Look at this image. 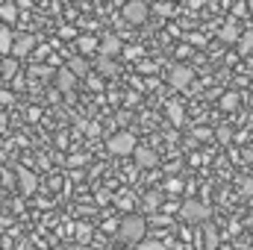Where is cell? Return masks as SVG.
I'll use <instances>...</instances> for the list:
<instances>
[{
    "instance_id": "1",
    "label": "cell",
    "mask_w": 253,
    "mask_h": 250,
    "mask_svg": "<svg viewBox=\"0 0 253 250\" xmlns=\"http://www.w3.org/2000/svg\"><path fill=\"white\" fill-rule=\"evenodd\" d=\"M118 239L124 242L126 248H135L141 239H147V224L141 215H126L124 221L118 224Z\"/></svg>"
},
{
    "instance_id": "2",
    "label": "cell",
    "mask_w": 253,
    "mask_h": 250,
    "mask_svg": "<svg viewBox=\"0 0 253 250\" xmlns=\"http://www.w3.org/2000/svg\"><path fill=\"white\" fill-rule=\"evenodd\" d=\"M180 215H183V221H189V224H209V206L203 203V200H183V206H180Z\"/></svg>"
},
{
    "instance_id": "3",
    "label": "cell",
    "mask_w": 253,
    "mask_h": 250,
    "mask_svg": "<svg viewBox=\"0 0 253 250\" xmlns=\"http://www.w3.org/2000/svg\"><path fill=\"white\" fill-rule=\"evenodd\" d=\"M106 147H109V153H115V156H126V153L135 150V135L126 132V129H121V132H115V135L106 141Z\"/></svg>"
},
{
    "instance_id": "4",
    "label": "cell",
    "mask_w": 253,
    "mask_h": 250,
    "mask_svg": "<svg viewBox=\"0 0 253 250\" xmlns=\"http://www.w3.org/2000/svg\"><path fill=\"white\" fill-rule=\"evenodd\" d=\"M147 15H150V6H147L144 0H129L124 6V21L126 24H144Z\"/></svg>"
},
{
    "instance_id": "5",
    "label": "cell",
    "mask_w": 253,
    "mask_h": 250,
    "mask_svg": "<svg viewBox=\"0 0 253 250\" xmlns=\"http://www.w3.org/2000/svg\"><path fill=\"white\" fill-rule=\"evenodd\" d=\"M124 50V44H121V39L115 36V33H106L103 39H97V53H100V59H112V56H118Z\"/></svg>"
},
{
    "instance_id": "6",
    "label": "cell",
    "mask_w": 253,
    "mask_h": 250,
    "mask_svg": "<svg viewBox=\"0 0 253 250\" xmlns=\"http://www.w3.org/2000/svg\"><path fill=\"white\" fill-rule=\"evenodd\" d=\"M33 47H36V39L30 36V33H21V36H15L12 39V59L18 62V59H24V56H30L33 53Z\"/></svg>"
},
{
    "instance_id": "7",
    "label": "cell",
    "mask_w": 253,
    "mask_h": 250,
    "mask_svg": "<svg viewBox=\"0 0 253 250\" xmlns=\"http://www.w3.org/2000/svg\"><path fill=\"white\" fill-rule=\"evenodd\" d=\"M191 80H194V71H191L189 65H174L171 74H168V83H171L174 88H186Z\"/></svg>"
},
{
    "instance_id": "8",
    "label": "cell",
    "mask_w": 253,
    "mask_h": 250,
    "mask_svg": "<svg viewBox=\"0 0 253 250\" xmlns=\"http://www.w3.org/2000/svg\"><path fill=\"white\" fill-rule=\"evenodd\" d=\"M132 156H135V165H138V168H153V165H159V156H156V150H150V147L135 144Z\"/></svg>"
},
{
    "instance_id": "9",
    "label": "cell",
    "mask_w": 253,
    "mask_h": 250,
    "mask_svg": "<svg viewBox=\"0 0 253 250\" xmlns=\"http://www.w3.org/2000/svg\"><path fill=\"white\" fill-rule=\"evenodd\" d=\"M18 183H21V191H27V194H30V191L36 188V183H39V180H36V174H33V171L18 168Z\"/></svg>"
},
{
    "instance_id": "10",
    "label": "cell",
    "mask_w": 253,
    "mask_h": 250,
    "mask_svg": "<svg viewBox=\"0 0 253 250\" xmlns=\"http://www.w3.org/2000/svg\"><path fill=\"white\" fill-rule=\"evenodd\" d=\"M12 39H15V33L9 27H0V56H6V59L12 53Z\"/></svg>"
},
{
    "instance_id": "11",
    "label": "cell",
    "mask_w": 253,
    "mask_h": 250,
    "mask_svg": "<svg viewBox=\"0 0 253 250\" xmlns=\"http://www.w3.org/2000/svg\"><path fill=\"white\" fill-rule=\"evenodd\" d=\"M239 36H242V30H239L236 24H224V27H221V42L233 44V42H239Z\"/></svg>"
},
{
    "instance_id": "12",
    "label": "cell",
    "mask_w": 253,
    "mask_h": 250,
    "mask_svg": "<svg viewBox=\"0 0 253 250\" xmlns=\"http://www.w3.org/2000/svg\"><path fill=\"white\" fill-rule=\"evenodd\" d=\"M77 47H80V53H94V50H97V39L85 33V36L77 39Z\"/></svg>"
},
{
    "instance_id": "13",
    "label": "cell",
    "mask_w": 253,
    "mask_h": 250,
    "mask_svg": "<svg viewBox=\"0 0 253 250\" xmlns=\"http://www.w3.org/2000/svg\"><path fill=\"white\" fill-rule=\"evenodd\" d=\"M68 71H71L74 77H85V74H88V62H85L83 56H74V59L68 62Z\"/></svg>"
},
{
    "instance_id": "14",
    "label": "cell",
    "mask_w": 253,
    "mask_h": 250,
    "mask_svg": "<svg viewBox=\"0 0 253 250\" xmlns=\"http://www.w3.org/2000/svg\"><path fill=\"white\" fill-rule=\"evenodd\" d=\"M74 83H77V77H74V74H71L68 68H65V71H59V74H56V85H59L62 91H71V88H74Z\"/></svg>"
},
{
    "instance_id": "15",
    "label": "cell",
    "mask_w": 253,
    "mask_h": 250,
    "mask_svg": "<svg viewBox=\"0 0 253 250\" xmlns=\"http://www.w3.org/2000/svg\"><path fill=\"white\" fill-rule=\"evenodd\" d=\"M239 100H242V94H239V91H227V94L221 97V109H227V112H233V109L239 106Z\"/></svg>"
},
{
    "instance_id": "16",
    "label": "cell",
    "mask_w": 253,
    "mask_h": 250,
    "mask_svg": "<svg viewBox=\"0 0 253 250\" xmlns=\"http://www.w3.org/2000/svg\"><path fill=\"white\" fill-rule=\"evenodd\" d=\"M97 74H100V77H115V74H118V65L112 62V59H100V62H97Z\"/></svg>"
},
{
    "instance_id": "17",
    "label": "cell",
    "mask_w": 253,
    "mask_h": 250,
    "mask_svg": "<svg viewBox=\"0 0 253 250\" xmlns=\"http://www.w3.org/2000/svg\"><path fill=\"white\" fill-rule=\"evenodd\" d=\"M0 18H3L6 24H15V18H18V9H15V3H0Z\"/></svg>"
},
{
    "instance_id": "18",
    "label": "cell",
    "mask_w": 253,
    "mask_h": 250,
    "mask_svg": "<svg viewBox=\"0 0 253 250\" xmlns=\"http://www.w3.org/2000/svg\"><path fill=\"white\" fill-rule=\"evenodd\" d=\"M132 250H168V245L165 242H156V239H141Z\"/></svg>"
},
{
    "instance_id": "19",
    "label": "cell",
    "mask_w": 253,
    "mask_h": 250,
    "mask_svg": "<svg viewBox=\"0 0 253 250\" xmlns=\"http://www.w3.org/2000/svg\"><path fill=\"white\" fill-rule=\"evenodd\" d=\"M239 50H242V53H251L253 50V30H248V33L239 36Z\"/></svg>"
},
{
    "instance_id": "20",
    "label": "cell",
    "mask_w": 253,
    "mask_h": 250,
    "mask_svg": "<svg viewBox=\"0 0 253 250\" xmlns=\"http://www.w3.org/2000/svg\"><path fill=\"white\" fill-rule=\"evenodd\" d=\"M203 236H206V250L218 248V233H215V227H209V224H206V233H203Z\"/></svg>"
},
{
    "instance_id": "21",
    "label": "cell",
    "mask_w": 253,
    "mask_h": 250,
    "mask_svg": "<svg viewBox=\"0 0 253 250\" xmlns=\"http://www.w3.org/2000/svg\"><path fill=\"white\" fill-rule=\"evenodd\" d=\"M0 71H3V77H6V80H12V77L18 74V62H15V59H6V62H3V68H0Z\"/></svg>"
},
{
    "instance_id": "22",
    "label": "cell",
    "mask_w": 253,
    "mask_h": 250,
    "mask_svg": "<svg viewBox=\"0 0 253 250\" xmlns=\"http://www.w3.org/2000/svg\"><path fill=\"white\" fill-rule=\"evenodd\" d=\"M168 118H171L174 124H180V121H183V106H180V103H171V106H168Z\"/></svg>"
},
{
    "instance_id": "23",
    "label": "cell",
    "mask_w": 253,
    "mask_h": 250,
    "mask_svg": "<svg viewBox=\"0 0 253 250\" xmlns=\"http://www.w3.org/2000/svg\"><path fill=\"white\" fill-rule=\"evenodd\" d=\"M121 53H124L126 59H141L144 56V47H124Z\"/></svg>"
},
{
    "instance_id": "24",
    "label": "cell",
    "mask_w": 253,
    "mask_h": 250,
    "mask_svg": "<svg viewBox=\"0 0 253 250\" xmlns=\"http://www.w3.org/2000/svg\"><path fill=\"white\" fill-rule=\"evenodd\" d=\"M115 203H118V209H126V212L132 209V197H129V194H118Z\"/></svg>"
},
{
    "instance_id": "25",
    "label": "cell",
    "mask_w": 253,
    "mask_h": 250,
    "mask_svg": "<svg viewBox=\"0 0 253 250\" xmlns=\"http://www.w3.org/2000/svg\"><path fill=\"white\" fill-rule=\"evenodd\" d=\"M144 203H147V209H156V206L162 203V194H147V200H144Z\"/></svg>"
},
{
    "instance_id": "26",
    "label": "cell",
    "mask_w": 253,
    "mask_h": 250,
    "mask_svg": "<svg viewBox=\"0 0 253 250\" xmlns=\"http://www.w3.org/2000/svg\"><path fill=\"white\" fill-rule=\"evenodd\" d=\"M248 9H251L248 3H236V6H233V15H236V18H242V15H248Z\"/></svg>"
},
{
    "instance_id": "27",
    "label": "cell",
    "mask_w": 253,
    "mask_h": 250,
    "mask_svg": "<svg viewBox=\"0 0 253 250\" xmlns=\"http://www.w3.org/2000/svg\"><path fill=\"white\" fill-rule=\"evenodd\" d=\"M218 138H221V141H230V138H233V129H230V126H221V129H218Z\"/></svg>"
},
{
    "instance_id": "28",
    "label": "cell",
    "mask_w": 253,
    "mask_h": 250,
    "mask_svg": "<svg viewBox=\"0 0 253 250\" xmlns=\"http://www.w3.org/2000/svg\"><path fill=\"white\" fill-rule=\"evenodd\" d=\"M156 12H159V15H171V12H174V6H171V3H159V6H156Z\"/></svg>"
},
{
    "instance_id": "29",
    "label": "cell",
    "mask_w": 253,
    "mask_h": 250,
    "mask_svg": "<svg viewBox=\"0 0 253 250\" xmlns=\"http://www.w3.org/2000/svg\"><path fill=\"white\" fill-rule=\"evenodd\" d=\"M242 191H245V194H253V177L242 180Z\"/></svg>"
},
{
    "instance_id": "30",
    "label": "cell",
    "mask_w": 253,
    "mask_h": 250,
    "mask_svg": "<svg viewBox=\"0 0 253 250\" xmlns=\"http://www.w3.org/2000/svg\"><path fill=\"white\" fill-rule=\"evenodd\" d=\"M165 188H168V191H180V188H183V183H180V180H168V183H165Z\"/></svg>"
},
{
    "instance_id": "31",
    "label": "cell",
    "mask_w": 253,
    "mask_h": 250,
    "mask_svg": "<svg viewBox=\"0 0 253 250\" xmlns=\"http://www.w3.org/2000/svg\"><path fill=\"white\" fill-rule=\"evenodd\" d=\"M0 103H12V94L6 88H0Z\"/></svg>"
},
{
    "instance_id": "32",
    "label": "cell",
    "mask_w": 253,
    "mask_h": 250,
    "mask_svg": "<svg viewBox=\"0 0 253 250\" xmlns=\"http://www.w3.org/2000/svg\"><path fill=\"white\" fill-rule=\"evenodd\" d=\"M85 132H88V135H97V132H100V126H97V124H85Z\"/></svg>"
},
{
    "instance_id": "33",
    "label": "cell",
    "mask_w": 253,
    "mask_h": 250,
    "mask_svg": "<svg viewBox=\"0 0 253 250\" xmlns=\"http://www.w3.org/2000/svg\"><path fill=\"white\" fill-rule=\"evenodd\" d=\"M68 162H71V165H74V168H77V165H83V162H85V156H71V159H68Z\"/></svg>"
},
{
    "instance_id": "34",
    "label": "cell",
    "mask_w": 253,
    "mask_h": 250,
    "mask_svg": "<svg viewBox=\"0 0 253 250\" xmlns=\"http://www.w3.org/2000/svg\"><path fill=\"white\" fill-rule=\"evenodd\" d=\"M194 135H197V138H209V129H203V126H200V129H194Z\"/></svg>"
},
{
    "instance_id": "35",
    "label": "cell",
    "mask_w": 253,
    "mask_h": 250,
    "mask_svg": "<svg viewBox=\"0 0 253 250\" xmlns=\"http://www.w3.org/2000/svg\"><path fill=\"white\" fill-rule=\"evenodd\" d=\"M121 250H132V248H121Z\"/></svg>"
}]
</instances>
